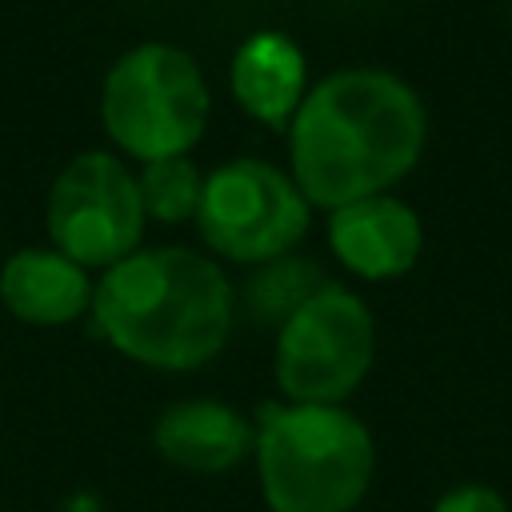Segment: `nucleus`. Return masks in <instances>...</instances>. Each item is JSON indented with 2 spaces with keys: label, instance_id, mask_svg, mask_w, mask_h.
Instances as JSON below:
<instances>
[{
  "label": "nucleus",
  "instance_id": "nucleus-4",
  "mask_svg": "<svg viewBox=\"0 0 512 512\" xmlns=\"http://www.w3.org/2000/svg\"><path fill=\"white\" fill-rule=\"evenodd\" d=\"M208 108L204 72L176 44H140L124 52L100 92L108 136L144 164L188 156L208 124Z\"/></svg>",
  "mask_w": 512,
  "mask_h": 512
},
{
  "label": "nucleus",
  "instance_id": "nucleus-13",
  "mask_svg": "<svg viewBox=\"0 0 512 512\" xmlns=\"http://www.w3.org/2000/svg\"><path fill=\"white\" fill-rule=\"evenodd\" d=\"M324 280L316 276V268L308 264V260H268V268L248 284V300H252V308L260 304L268 316H280V324H284V316L292 312V308H300L316 288H320Z\"/></svg>",
  "mask_w": 512,
  "mask_h": 512
},
{
  "label": "nucleus",
  "instance_id": "nucleus-8",
  "mask_svg": "<svg viewBox=\"0 0 512 512\" xmlns=\"http://www.w3.org/2000/svg\"><path fill=\"white\" fill-rule=\"evenodd\" d=\"M328 244L360 280H396L424 252V224L412 204L392 192L352 200L328 212Z\"/></svg>",
  "mask_w": 512,
  "mask_h": 512
},
{
  "label": "nucleus",
  "instance_id": "nucleus-11",
  "mask_svg": "<svg viewBox=\"0 0 512 512\" xmlns=\"http://www.w3.org/2000/svg\"><path fill=\"white\" fill-rule=\"evenodd\" d=\"M228 80H232L236 104L252 120H260L276 132H288V124L304 100L308 64L284 32H256L236 48Z\"/></svg>",
  "mask_w": 512,
  "mask_h": 512
},
{
  "label": "nucleus",
  "instance_id": "nucleus-9",
  "mask_svg": "<svg viewBox=\"0 0 512 512\" xmlns=\"http://www.w3.org/2000/svg\"><path fill=\"white\" fill-rule=\"evenodd\" d=\"M92 276L56 248L12 252L0 268V300L24 324L56 328L92 308Z\"/></svg>",
  "mask_w": 512,
  "mask_h": 512
},
{
  "label": "nucleus",
  "instance_id": "nucleus-14",
  "mask_svg": "<svg viewBox=\"0 0 512 512\" xmlns=\"http://www.w3.org/2000/svg\"><path fill=\"white\" fill-rule=\"evenodd\" d=\"M432 512H508V500L488 484H456L432 504Z\"/></svg>",
  "mask_w": 512,
  "mask_h": 512
},
{
  "label": "nucleus",
  "instance_id": "nucleus-10",
  "mask_svg": "<svg viewBox=\"0 0 512 512\" xmlns=\"http://www.w3.org/2000/svg\"><path fill=\"white\" fill-rule=\"evenodd\" d=\"M152 440H156V452L168 464L188 468V472H228L256 444L252 424L220 400H180V404H172L156 420Z\"/></svg>",
  "mask_w": 512,
  "mask_h": 512
},
{
  "label": "nucleus",
  "instance_id": "nucleus-1",
  "mask_svg": "<svg viewBox=\"0 0 512 512\" xmlns=\"http://www.w3.org/2000/svg\"><path fill=\"white\" fill-rule=\"evenodd\" d=\"M428 112L408 80L344 68L304 92L288 124L292 180L312 208H344L392 192L420 160Z\"/></svg>",
  "mask_w": 512,
  "mask_h": 512
},
{
  "label": "nucleus",
  "instance_id": "nucleus-5",
  "mask_svg": "<svg viewBox=\"0 0 512 512\" xmlns=\"http://www.w3.org/2000/svg\"><path fill=\"white\" fill-rule=\"evenodd\" d=\"M376 360V320L344 284H320L276 336V384L292 404H340Z\"/></svg>",
  "mask_w": 512,
  "mask_h": 512
},
{
  "label": "nucleus",
  "instance_id": "nucleus-3",
  "mask_svg": "<svg viewBox=\"0 0 512 512\" xmlns=\"http://www.w3.org/2000/svg\"><path fill=\"white\" fill-rule=\"evenodd\" d=\"M256 472L272 512H356L376 472V444L344 404L264 408Z\"/></svg>",
  "mask_w": 512,
  "mask_h": 512
},
{
  "label": "nucleus",
  "instance_id": "nucleus-7",
  "mask_svg": "<svg viewBox=\"0 0 512 512\" xmlns=\"http://www.w3.org/2000/svg\"><path fill=\"white\" fill-rule=\"evenodd\" d=\"M140 184L112 152H80L48 192V236L80 268H112L144 236Z\"/></svg>",
  "mask_w": 512,
  "mask_h": 512
},
{
  "label": "nucleus",
  "instance_id": "nucleus-12",
  "mask_svg": "<svg viewBox=\"0 0 512 512\" xmlns=\"http://www.w3.org/2000/svg\"><path fill=\"white\" fill-rule=\"evenodd\" d=\"M136 184H140L144 216H152V220H160V224L196 220L200 192H204V176L196 172V164H192L188 156H168V160L144 164V172L136 176Z\"/></svg>",
  "mask_w": 512,
  "mask_h": 512
},
{
  "label": "nucleus",
  "instance_id": "nucleus-6",
  "mask_svg": "<svg viewBox=\"0 0 512 512\" xmlns=\"http://www.w3.org/2000/svg\"><path fill=\"white\" fill-rule=\"evenodd\" d=\"M312 224V204L288 172L268 160H228L204 176L196 228L212 252L236 264L288 256Z\"/></svg>",
  "mask_w": 512,
  "mask_h": 512
},
{
  "label": "nucleus",
  "instance_id": "nucleus-2",
  "mask_svg": "<svg viewBox=\"0 0 512 512\" xmlns=\"http://www.w3.org/2000/svg\"><path fill=\"white\" fill-rule=\"evenodd\" d=\"M92 316L120 356L144 368L188 372L224 348L232 288L216 260L192 248H136L96 280Z\"/></svg>",
  "mask_w": 512,
  "mask_h": 512
}]
</instances>
